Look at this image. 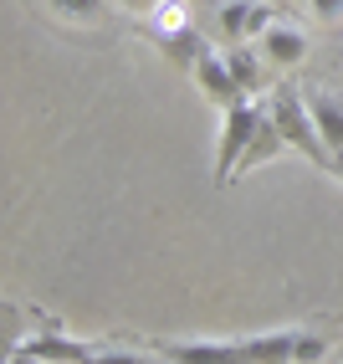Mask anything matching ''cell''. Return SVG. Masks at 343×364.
Returning <instances> with one entry per match:
<instances>
[{
    "label": "cell",
    "mask_w": 343,
    "mask_h": 364,
    "mask_svg": "<svg viewBox=\"0 0 343 364\" xmlns=\"http://www.w3.org/2000/svg\"><path fill=\"white\" fill-rule=\"evenodd\" d=\"M272 118H277V129L287 134V144L298 154H307L317 169H333V154H328V144H323V134H317V118H312V103H307V92H298V87H272Z\"/></svg>",
    "instance_id": "1"
},
{
    "label": "cell",
    "mask_w": 343,
    "mask_h": 364,
    "mask_svg": "<svg viewBox=\"0 0 343 364\" xmlns=\"http://www.w3.org/2000/svg\"><path fill=\"white\" fill-rule=\"evenodd\" d=\"M261 118H266V108H261L256 98H236L231 108H220V134H215V185L236 180L241 154H246L251 134L261 129Z\"/></svg>",
    "instance_id": "2"
},
{
    "label": "cell",
    "mask_w": 343,
    "mask_h": 364,
    "mask_svg": "<svg viewBox=\"0 0 343 364\" xmlns=\"http://www.w3.org/2000/svg\"><path fill=\"white\" fill-rule=\"evenodd\" d=\"M154 354L169 364H251L241 338H159Z\"/></svg>",
    "instance_id": "3"
},
{
    "label": "cell",
    "mask_w": 343,
    "mask_h": 364,
    "mask_svg": "<svg viewBox=\"0 0 343 364\" xmlns=\"http://www.w3.org/2000/svg\"><path fill=\"white\" fill-rule=\"evenodd\" d=\"M307 31L298 26V21H272V26H266L261 36H256V52L266 57V67H272V72H292V67H303L307 62Z\"/></svg>",
    "instance_id": "4"
},
{
    "label": "cell",
    "mask_w": 343,
    "mask_h": 364,
    "mask_svg": "<svg viewBox=\"0 0 343 364\" xmlns=\"http://www.w3.org/2000/svg\"><path fill=\"white\" fill-rule=\"evenodd\" d=\"M195 82H200V92H205L215 108H231L236 98H246L241 82H236V72H231V62H226V52H215V46L195 62Z\"/></svg>",
    "instance_id": "5"
},
{
    "label": "cell",
    "mask_w": 343,
    "mask_h": 364,
    "mask_svg": "<svg viewBox=\"0 0 343 364\" xmlns=\"http://www.w3.org/2000/svg\"><path fill=\"white\" fill-rule=\"evenodd\" d=\"M246 359L251 364H292L298 354V328H266V333H246Z\"/></svg>",
    "instance_id": "6"
},
{
    "label": "cell",
    "mask_w": 343,
    "mask_h": 364,
    "mask_svg": "<svg viewBox=\"0 0 343 364\" xmlns=\"http://www.w3.org/2000/svg\"><path fill=\"white\" fill-rule=\"evenodd\" d=\"M282 149H292V144H287V134L277 129L272 108H266V118H261V129L251 134V144H246V154H241V169H236V175H251V169H261L266 159H277Z\"/></svg>",
    "instance_id": "7"
},
{
    "label": "cell",
    "mask_w": 343,
    "mask_h": 364,
    "mask_svg": "<svg viewBox=\"0 0 343 364\" xmlns=\"http://www.w3.org/2000/svg\"><path fill=\"white\" fill-rule=\"evenodd\" d=\"M185 26H195V21H190V0H154V6L143 11V31H149L154 41L175 36Z\"/></svg>",
    "instance_id": "8"
},
{
    "label": "cell",
    "mask_w": 343,
    "mask_h": 364,
    "mask_svg": "<svg viewBox=\"0 0 343 364\" xmlns=\"http://www.w3.org/2000/svg\"><path fill=\"white\" fill-rule=\"evenodd\" d=\"M226 62H231V72H236L241 92L251 98V92L261 87V77H266V57L256 52V41H251V46H246V41H231V46H226Z\"/></svg>",
    "instance_id": "9"
},
{
    "label": "cell",
    "mask_w": 343,
    "mask_h": 364,
    "mask_svg": "<svg viewBox=\"0 0 343 364\" xmlns=\"http://www.w3.org/2000/svg\"><path fill=\"white\" fill-rule=\"evenodd\" d=\"M312 103V118H317V134H323L328 154H343V103L328 98V92H307Z\"/></svg>",
    "instance_id": "10"
},
{
    "label": "cell",
    "mask_w": 343,
    "mask_h": 364,
    "mask_svg": "<svg viewBox=\"0 0 343 364\" xmlns=\"http://www.w3.org/2000/svg\"><path fill=\"white\" fill-rule=\"evenodd\" d=\"M159 52L175 62V67H190V72H195V62L210 52V41L195 31V26H185V31H175V36H164V41H159Z\"/></svg>",
    "instance_id": "11"
},
{
    "label": "cell",
    "mask_w": 343,
    "mask_h": 364,
    "mask_svg": "<svg viewBox=\"0 0 343 364\" xmlns=\"http://www.w3.org/2000/svg\"><path fill=\"white\" fill-rule=\"evenodd\" d=\"M246 21H251V0H220L215 26L226 41H246Z\"/></svg>",
    "instance_id": "12"
},
{
    "label": "cell",
    "mask_w": 343,
    "mask_h": 364,
    "mask_svg": "<svg viewBox=\"0 0 343 364\" xmlns=\"http://www.w3.org/2000/svg\"><path fill=\"white\" fill-rule=\"evenodd\" d=\"M328 349H333V333H323V328H298V354H292V364H323Z\"/></svg>",
    "instance_id": "13"
},
{
    "label": "cell",
    "mask_w": 343,
    "mask_h": 364,
    "mask_svg": "<svg viewBox=\"0 0 343 364\" xmlns=\"http://www.w3.org/2000/svg\"><path fill=\"white\" fill-rule=\"evenodd\" d=\"M82 364H164L159 354H138V349H118V344H92Z\"/></svg>",
    "instance_id": "14"
},
{
    "label": "cell",
    "mask_w": 343,
    "mask_h": 364,
    "mask_svg": "<svg viewBox=\"0 0 343 364\" xmlns=\"http://www.w3.org/2000/svg\"><path fill=\"white\" fill-rule=\"evenodd\" d=\"M67 21H103V0H46Z\"/></svg>",
    "instance_id": "15"
},
{
    "label": "cell",
    "mask_w": 343,
    "mask_h": 364,
    "mask_svg": "<svg viewBox=\"0 0 343 364\" xmlns=\"http://www.w3.org/2000/svg\"><path fill=\"white\" fill-rule=\"evenodd\" d=\"M277 21V6H261V0H251V21H246V41H256L266 26Z\"/></svg>",
    "instance_id": "16"
},
{
    "label": "cell",
    "mask_w": 343,
    "mask_h": 364,
    "mask_svg": "<svg viewBox=\"0 0 343 364\" xmlns=\"http://www.w3.org/2000/svg\"><path fill=\"white\" fill-rule=\"evenodd\" d=\"M317 21H343V0H307Z\"/></svg>",
    "instance_id": "17"
},
{
    "label": "cell",
    "mask_w": 343,
    "mask_h": 364,
    "mask_svg": "<svg viewBox=\"0 0 343 364\" xmlns=\"http://www.w3.org/2000/svg\"><path fill=\"white\" fill-rule=\"evenodd\" d=\"M328 175H333V180L343 185V154H333V169H328Z\"/></svg>",
    "instance_id": "18"
},
{
    "label": "cell",
    "mask_w": 343,
    "mask_h": 364,
    "mask_svg": "<svg viewBox=\"0 0 343 364\" xmlns=\"http://www.w3.org/2000/svg\"><path fill=\"white\" fill-rule=\"evenodd\" d=\"M164 364H169V359H164Z\"/></svg>",
    "instance_id": "19"
}]
</instances>
